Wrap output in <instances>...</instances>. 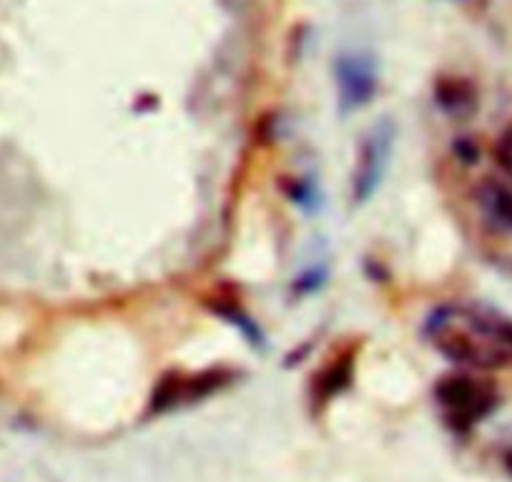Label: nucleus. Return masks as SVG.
<instances>
[{"label": "nucleus", "instance_id": "obj_1", "mask_svg": "<svg viewBox=\"0 0 512 482\" xmlns=\"http://www.w3.org/2000/svg\"><path fill=\"white\" fill-rule=\"evenodd\" d=\"M435 397L440 402L447 425L462 435L487 420L500 405V395L492 382L465 375V372L442 377L435 387Z\"/></svg>", "mask_w": 512, "mask_h": 482}, {"label": "nucleus", "instance_id": "obj_2", "mask_svg": "<svg viewBox=\"0 0 512 482\" xmlns=\"http://www.w3.org/2000/svg\"><path fill=\"white\" fill-rule=\"evenodd\" d=\"M397 144V124L392 118H379L369 126L359 146L357 164L352 171V204L364 206L377 196L382 181L392 164V151Z\"/></svg>", "mask_w": 512, "mask_h": 482}, {"label": "nucleus", "instance_id": "obj_3", "mask_svg": "<svg viewBox=\"0 0 512 482\" xmlns=\"http://www.w3.org/2000/svg\"><path fill=\"white\" fill-rule=\"evenodd\" d=\"M334 88L342 116L362 111L379 91V63L369 51H342L334 58Z\"/></svg>", "mask_w": 512, "mask_h": 482}, {"label": "nucleus", "instance_id": "obj_4", "mask_svg": "<svg viewBox=\"0 0 512 482\" xmlns=\"http://www.w3.org/2000/svg\"><path fill=\"white\" fill-rule=\"evenodd\" d=\"M231 380H234V375L226 370H206L199 372V375H179V372H171L151 392L149 415H164V412L176 410V407L194 405V402L206 400L214 392L224 390Z\"/></svg>", "mask_w": 512, "mask_h": 482}, {"label": "nucleus", "instance_id": "obj_5", "mask_svg": "<svg viewBox=\"0 0 512 482\" xmlns=\"http://www.w3.org/2000/svg\"><path fill=\"white\" fill-rule=\"evenodd\" d=\"M354 380V354H342V357L332 359L319 375H314L312 382V400L319 405H327L329 400L342 395Z\"/></svg>", "mask_w": 512, "mask_h": 482}, {"label": "nucleus", "instance_id": "obj_6", "mask_svg": "<svg viewBox=\"0 0 512 482\" xmlns=\"http://www.w3.org/2000/svg\"><path fill=\"white\" fill-rule=\"evenodd\" d=\"M435 101L450 116L465 118L477 108V91L465 78H442L435 86Z\"/></svg>", "mask_w": 512, "mask_h": 482}, {"label": "nucleus", "instance_id": "obj_7", "mask_svg": "<svg viewBox=\"0 0 512 482\" xmlns=\"http://www.w3.org/2000/svg\"><path fill=\"white\" fill-rule=\"evenodd\" d=\"M209 309L214 314H219L224 322H229L231 327L239 329L241 334H244L246 339H249L254 347H262L264 344V334L262 329H259V324L254 322V319L249 317V314L241 309L239 302H234V299H226V297H219V299H211L209 302Z\"/></svg>", "mask_w": 512, "mask_h": 482}, {"label": "nucleus", "instance_id": "obj_8", "mask_svg": "<svg viewBox=\"0 0 512 482\" xmlns=\"http://www.w3.org/2000/svg\"><path fill=\"white\" fill-rule=\"evenodd\" d=\"M482 201H485L487 211L497 221H502L505 226H512V186L487 184L482 189Z\"/></svg>", "mask_w": 512, "mask_h": 482}, {"label": "nucleus", "instance_id": "obj_9", "mask_svg": "<svg viewBox=\"0 0 512 482\" xmlns=\"http://www.w3.org/2000/svg\"><path fill=\"white\" fill-rule=\"evenodd\" d=\"M492 334H495L497 344H500V349L505 352L507 362H512V319L495 317V314H492Z\"/></svg>", "mask_w": 512, "mask_h": 482}, {"label": "nucleus", "instance_id": "obj_10", "mask_svg": "<svg viewBox=\"0 0 512 482\" xmlns=\"http://www.w3.org/2000/svg\"><path fill=\"white\" fill-rule=\"evenodd\" d=\"M324 282H327V269L314 267V269H309V272H304L302 277H297L294 289L302 294H314L324 287Z\"/></svg>", "mask_w": 512, "mask_h": 482}, {"label": "nucleus", "instance_id": "obj_11", "mask_svg": "<svg viewBox=\"0 0 512 482\" xmlns=\"http://www.w3.org/2000/svg\"><path fill=\"white\" fill-rule=\"evenodd\" d=\"M495 159H497V164L507 171V174H512V129H507L505 134H502V139L497 141Z\"/></svg>", "mask_w": 512, "mask_h": 482}, {"label": "nucleus", "instance_id": "obj_12", "mask_svg": "<svg viewBox=\"0 0 512 482\" xmlns=\"http://www.w3.org/2000/svg\"><path fill=\"white\" fill-rule=\"evenodd\" d=\"M292 201H297L299 206H314L317 204V194H314V186L307 184V181H294V189L289 191Z\"/></svg>", "mask_w": 512, "mask_h": 482}, {"label": "nucleus", "instance_id": "obj_13", "mask_svg": "<svg viewBox=\"0 0 512 482\" xmlns=\"http://www.w3.org/2000/svg\"><path fill=\"white\" fill-rule=\"evenodd\" d=\"M455 154L460 156V159L465 161V164H475V161L480 159V149H477V146L472 144V141H467V139L457 141V144H455Z\"/></svg>", "mask_w": 512, "mask_h": 482}, {"label": "nucleus", "instance_id": "obj_14", "mask_svg": "<svg viewBox=\"0 0 512 482\" xmlns=\"http://www.w3.org/2000/svg\"><path fill=\"white\" fill-rule=\"evenodd\" d=\"M505 470L510 472V477H512V452H507L505 455Z\"/></svg>", "mask_w": 512, "mask_h": 482}]
</instances>
